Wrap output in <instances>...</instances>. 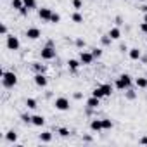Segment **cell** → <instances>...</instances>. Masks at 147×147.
<instances>
[{
    "mask_svg": "<svg viewBox=\"0 0 147 147\" xmlns=\"http://www.w3.org/2000/svg\"><path fill=\"white\" fill-rule=\"evenodd\" d=\"M92 95H94V97H97V99H102V97H106V94H104V90H102L100 87L94 88V90H92Z\"/></svg>",
    "mask_w": 147,
    "mask_h": 147,
    "instance_id": "18",
    "label": "cell"
},
{
    "mask_svg": "<svg viewBox=\"0 0 147 147\" xmlns=\"http://www.w3.org/2000/svg\"><path fill=\"white\" fill-rule=\"evenodd\" d=\"M40 36H42V31H40L38 28H28V30H26V38L36 40V38H40Z\"/></svg>",
    "mask_w": 147,
    "mask_h": 147,
    "instance_id": "8",
    "label": "cell"
},
{
    "mask_svg": "<svg viewBox=\"0 0 147 147\" xmlns=\"http://www.w3.org/2000/svg\"><path fill=\"white\" fill-rule=\"evenodd\" d=\"M99 104H100V99H97V97H94V95L87 100V107H90V109H97Z\"/></svg>",
    "mask_w": 147,
    "mask_h": 147,
    "instance_id": "14",
    "label": "cell"
},
{
    "mask_svg": "<svg viewBox=\"0 0 147 147\" xmlns=\"http://www.w3.org/2000/svg\"><path fill=\"white\" fill-rule=\"evenodd\" d=\"M125 95H126V99H128V100H133V99L137 97V94H135L131 88H126V94H125Z\"/></svg>",
    "mask_w": 147,
    "mask_h": 147,
    "instance_id": "27",
    "label": "cell"
},
{
    "mask_svg": "<svg viewBox=\"0 0 147 147\" xmlns=\"http://www.w3.org/2000/svg\"><path fill=\"white\" fill-rule=\"evenodd\" d=\"M114 87H116L118 90H126V88H130V87H131V76L128 75V73L119 75L118 80H116V83H114Z\"/></svg>",
    "mask_w": 147,
    "mask_h": 147,
    "instance_id": "2",
    "label": "cell"
},
{
    "mask_svg": "<svg viewBox=\"0 0 147 147\" xmlns=\"http://www.w3.org/2000/svg\"><path fill=\"white\" fill-rule=\"evenodd\" d=\"M38 18H40L42 21H50V18H52V9H49V7L38 9Z\"/></svg>",
    "mask_w": 147,
    "mask_h": 147,
    "instance_id": "7",
    "label": "cell"
},
{
    "mask_svg": "<svg viewBox=\"0 0 147 147\" xmlns=\"http://www.w3.org/2000/svg\"><path fill=\"white\" fill-rule=\"evenodd\" d=\"M94 54L92 52H87V50H82L80 52V61H82V64L83 66H88V64H92L94 62Z\"/></svg>",
    "mask_w": 147,
    "mask_h": 147,
    "instance_id": "6",
    "label": "cell"
},
{
    "mask_svg": "<svg viewBox=\"0 0 147 147\" xmlns=\"http://www.w3.org/2000/svg\"><path fill=\"white\" fill-rule=\"evenodd\" d=\"M102 128L104 130H111L113 128V121L111 119H102Z\"/></svg>",
    "mask_w": 147,
    "mask_h": 147,
    "instance_id": "28",
    "label": "cell"
},
{
    "mask_svg": "<svg viewBox=\"0 0 147 147\" xmlns=\"http://www.w3.org/2000/svg\"><path fill=\"white\" fill-rule=\"evenodd\" d=\"M142 11H144V12H147V5H144V7H142Z\"/></svg>",
    "mask_w": 147,
    "mask_h": 147,
    "instance_id": "41",
    "label": "cell"
},
{
    "mask_svg": "<svg viewBox=\"0 0 147 147\" xmlns=\"http://www.w3.org/2000/svg\"><path fill=\"white\" fill-rule=\"evenodd\" d=\"M100 88L104 90V94H106V97L113 94V85H109V83H104V85H100Z\"/></svg>",
    "mask_w": 147,
    "mask_h": 147,
    "instance_id": "20",
    "label": "cell"
},
{
    "mask_svg": "<svg viewBox=\"0 0 147 147\" xmlns=\"http://www.w3.org/2000/svg\"><path fill=\"white\" fill-rule=\"evenodd\" d=\"M107 35H109L113 40H119V38H121V30H119V28H111Z\"/></svg>",
    "mask_w": 147,
    "mask_h": 147,
    "instance_id": "15",
    "label": "cell"
},
{
    "mask_svg": "<svg viewBox=\"0 0 147 147\" xmlns=\"http://www.w3.org/2000/svg\"><path fill=\"white\" fill-rule=\"evenodd\" d=\"M26 107H28V109H35V107H38V106H36V100L31 99V97L26 99Z\"/></svg>",
    "mask_w": 147,
    "mask_h": 147,
    "instance_id": "25",
    "label": "cell"
},
{
    "mask_svg": "<svg viewBox=\"0 0 147 147\" xmlns=\"http://www.w3.org/2000/svg\"><path fill=\"white\" fill-rule=\"evenodd\" d=\"M33 69H35L36 73H45V66L40 64V62H33Z\"/></svg>",
    "mask_w": 147,
    "mask_h": 147,
    "instance_id": "24",
    "label": "cell"
},
{
    "mask_svg": "<svg viewBox=\"0 0 147 147\" xmlns=\"http://www.w3.org/2000/svg\"><path fill=\"white\" fill-rule=\"evenodd\" d=\"M80 66H82V61H76V59H69V61H67V67H69L73 73H76Z\"/></svg>",
    "mask_w": 147,
    "mask_h": 147,
    "instance_id": "12",
    "label": "cell"
},
{
    "mask_svg": "<svg viewBox=\"0 0 147 147\" xmlns=\"http://www.w3.org/2000/svg\"><path fill=\"white\" fill-rule=\"evenodd\" d=\"M92 54H94L95 59H99V57L102 55V49H92Z\"/></svg>",
    "mask_w": 147,
    "mask_h": 147,
    "instance_id": "30",
    "label": "cell"
},
{
    "mask_svg": "<svg viewBox=\"0 0 147 147\" xmlns=\"http://www.w3.org/2000/svg\"><path fill=\"white\" fill-rule=\"evenodd\" d=\"M19 47H21L19 38L14 35H7V49L9 50H19Z\"/></svg>",
    "mask_w": 147,
    "mask_h": 147,
    "instance_id": "5",
    "label": "cell"
},
{
    "mask_svg": "<svg viewBox=\"0 0 147 147\" xmlns=\"http://www.w3.org/2000/svg\"><path fill=\"white\" fill-rule=\"evenodd\" d=\"M75 43H76V47H78V49H82V47H85V40H82V38H78V40H76Z\"/></svg>",
    "mask_w": 147,
    "mask_h": 147,
    "instance_id": "34",
    "label": "cell"
},
{
    "mask_svg": "<svg viewBox=\"0 0 147 147\" xmlns=\"http://www.w3.org/2000/svg\"><path fill=\"white\" fill-rule=\"evenodd\" d=\"M135 85L138 88H147V78H137L135 80Z\"/></svg>",
    "mask_w": 147,
    "mask_h": 147,
    "instance_id": "19",
    "label": "cell"
},
{
    "mask_svg": "<svg viewBox=\"0 0 147 147\" xmlns=\"http://www.w3.org/2000/svg\"><path fill=\"white\" fill-rule=\"evenodd\" d=\"M31 123L35 126H43L45 125V118L42 114H35V116H31Z\"/></svg>",
    "mask_w": 147,
    "mask_h": 147,
    "instance_id": "13",
    "label": "cell"
},
{
    "mask_svg": "<svg viewBox=\"0 0 147 147\" xmlns=\"http://www.w3.org/2000/svg\"><path fill=\"white\" fill-rule=\"evenodd\" d=\"M111 40H113V38H111L109 35H104V36H102V43H104V45H109Z\"/></svg>",
    "mask_w": 147,
    "mask_h": 147,
    "instance_id": "32",
    "label": "cell"
},
{
    "mask_svg": "<svg viewBox=\"0 0 147 147\" xmlns=\"http://www.w3.org/2000/svg\"><path fill=\"white\" fill-rule=\"evenodd\" d=\"M12 7H14L16 11H21V9L24 7V2H23V0H12Z\"/></svg>",
    "mask_w": 147,
    "mask_h": 147,
    "instance_id": "23",
    "label": "cell"
},
{
    "mask_svg": "<svg viewBox=\"0 0 147 147\" xmlns=\"http://www.w3.org/2000/svg\"><path fill=\"white\" fill-rule=\"evenodd\" d=\"M116 24H123V19H121V16H118V18H116Z\"/></svg>",
    "mask_w": 147,
    "mask_h": 147,
    "instance_id": "40",
    "label": "cell"
},
{
    "mask_svg": "<svg viewBox=\"0 0 147 147\" xmlns=\"http://www.w3.org/2000/svg\"><path fill=\"white\" fill-rule=\"evenodd\" d=\"M73 7H75L76 11H80L83 7V2H82V0H73Z\"/></svg>",
    "mask_w": 147,
    "mask_h": 147,
    "instance_id": "29",
    "label": "cell"
},
{
    "mask_svg": "<svg viewBox=\"0 0 147 147\" xmlns=\"http://www.w3.org/2000/svg\"><path fill=\"white\" fill-rule=\"evenodd\" d=\"M140 31H142V33H147V23H145V21L140 24Z\"/></svg>",
    "mask_w": 147,
    "mask_h": 147,
    "instance_id": "35",
    "label": "cell"
},
{
    "mask_svg": "<svg viewBox=\"0 0 147 147\" xmlns=\"http://www.w3.org/2000/svg\"><path fill=\"white\" fill-rule=\"evenodd\" d=\"M90 130H92V131H97V133L102 131V130H104V128H102V119H92V121H90Z\"/></svg>",
    "mask_w": 147,
    "mask_h": 147,
    "instance_id": "11",
    "label": "cell"
},
{
    "mask_svg": "<svg viewBox=\"0 0 147 147\" xmlns=\"http://www.w3.org/2000/svg\"><path fill=\"white\" fill-rule=\"evenodd\" d=\"M57 133H59L61 137H67V135H69V130H67V128H59Z\"/></svg>",
    "mask_w": 147,
    "mask_h": 147,
    "instance_id": "31",
    "label": "cell"
},
{
    "mask_svg": "<svg viewBox=\"0 0 147 147\" xmlns=\"http://www.w3.org/2000/svg\"><path fill=\"white\" fill-rule=\"evenodd\" d=\"M73 97H75V99H76V100H80V99H82V97H83V95H82V94H80V92H76V94H75V95H73Z\"/></svg>",
    "mask_w": 147,
    "mask_h": 147,
    "instance_id": "38",
    "label": "cell"
},
{
    "mask_svg": "<svg viewBox=\"0 0 147 147\" xmlns=\"http://www.w3.org/2000/svg\"><path fill=\"white\" fill-rule=\"evenodd\" d=\"M28 11H30L28 7H23V9L19 11V14H21V16H26V14H28Z\"/></svg>",
    "mask_w": 147,
    "mask_h": 147,
    "instance_id": "37",
    "label": "cell"
},
{
    "mask_svg": "<svg viewBox=\"0 0 147 147\" xmlns=\"http://www.w3.org/2000/svg\"><path fill=\"white\" fill-rule=\"evenodd\" d=\"M71 21L73 23H76V24H80V23H83V16L76 11V12H73V16H71Z\"/></svg>",
    "mask_w": 147,
    "mask_h": 147,
    "instance_id": "17",
    "label": "cell"
},
{
    "mask_svg": "<svg viewBox=\"0 0 147 147\" xmlns=\"http://www.w3.org/2000/svg\"><path fill=\"white\" fill-rule=\"evenodd\" d=\"M40 57H42L43 61H52V59H55V49H54L52 45L43 47V49L40 50Z\"/></svg>",
    "mask_w": 147,
    "mask_h": 147,
    "instance_id": "3",
    "label": "cell"
},
{
    "mask_svg": "<svg viewBox=\"0 0 147 147\" xmlns=\"http://www.w3.org/2000/svg\"><path fill=\"white\" fill-rule=\"evenodd\" d=\"M54 107L57 111H69V100L66 97H57L54 100Z\"/></svg>",
    "mask_w": 147,
    "mask_h": 147,
    "instance_id": "4",
    "label": "cell"
},
{
    "mask_svg": "<svg viewBox=\"0 0 147 147\" xmlns=\"http://www.w3.org/2000/svg\"><path fill=\"white\" fill-rule=\"evenodd\" d=\"M144 21H145V23H147V12H145V16H144Z\"/></svg>",
    "mask_w": 147,
    "mask_h": 147,
    "instance_id": "42",
    "label": "cell"
},
{
    "mask_svg": "<svg viewBox=\"0 0 147 147\" xmlns=\"http://www.w3.org/2000/svg\"><path fill=\"white\" fill-rule=\"evenodd\" d=\"M140 144H142V145H147V137H142V138H140Z\"/></svg>",
    "mask_w": 147,
    "mask_h": 147,
    "instance_id": "39",
    "label": "cell"
},
{
    "mask_svg": "<svg viewBox=\"0 0 147 147\" xmlns=\"http://www.w3.org/2000/svg\"><path fill=\"white\" fill-rule=\"evenodd\" d=\"M35 83L38 85V87H47V83H49V80H47V76L43 75V73H36L35 75Z\"/></svg>",
    "mask_w": 147,
    "mask_h": 147,
    "instance_id": "9",
    "label": "cell"
},
{
    "mask_svg": "<svg viewBox=\"0 0 147 147\" xmlns=\"http://www.w3.org/2000/svg\"><path fill=\"white\" fill-rule=\"evenodd\" d=\"M0 33L7 36V26H5V24H2V26H0Z\"/></svg>",
    "mask_w": 147,
    "mask_h": 147,
    "instance_id": "36",
    "label": "cell"
},
{
    "mask_svg": "<svg viewBox=\"0 0 147 147\" xmlns=\"http://www.w3.org/2000/svg\"><path fill=\"white\" fill-rule=\"evenodd\" d=\"M5 140H7V142H18V133H16L14 130L7 131V133H5Z\"/></svg>",
    "mask_w": 147,
    "mask_h": 147,
    "instance_id": "16",
    "label": "cell"
},
{
    "mask_svg": "<svg viewBox=\"0 0 147 147\" xmlns=\"http://www.w3.org/2000/svg\"><path fill=\"white\" fill-rule=\"evenodd\" d=\"M23 2H24V7H28L30 11L36 9V0H23Z\"/></svg>",
    "mask_w": 147,
    "mask_h": 147,
    "instance_id": "22",
    "label": "cell"
},
{
    "mask_svg": "<svg viewBox=\"0 0 147 147\" xmlns=\"http://www.w3.org/2000/svg\"><path fill=\"white\" fill-rule=\"evenodd\" d=\"M40 140H42V142H50V140H52V133H50V131L40 133Z\"/></svg>",
    "mask_w": 147,
    "mask_h": 147,
    "instance_id": "21",
    "label": "cell"
},
{
    "mask_svg": "<svg viewBox=\"0 0 147 147\" xmlns=\"http://www.w3.org/2000/svg\"><path fill=\"white\" fill-rule=\"evenodd\" d=\"M2 83L5 88H12L18 85V76L12 71H2Z\"/></svg>",
    "mask_w": 147,
    "mask_h": 147,
    "instance_id": "1",
    "label": "cell"
},
{
    "mask_svg": "<svg viewBox=\"0 0 147 147\" xmlns=\"http://www.w3.org/2000/svg\"><path fill=\"white\" fill-rule=\"evenodd\" d=\"M128 55H130L131 61H138V59H142V50L137 49V47H135V49H130V50H128Z\"/></svg>",
    "mask_w": 147,
    "mask_h": 147,
    "instance_id": "10",
    "label": "cell"
},
{
    "mask_svg": "<svg viewBox=\"0 0 147 147\" xmlns=\"http://www.w3.org/2000/svg\"><path fill=\"white\" fill-rule=\"evenodd\" d=\"M49 23H52V24H57V23H61V16L57 14V12H52V18H50V21Z\"/></svg>",
    "mask_w": 147,
    "mask_h": 147,
    "instance_id": "26",
    "label": "cell"
},
{
    "mask_svg": "<svg viewBox=\"0 0 147 147\" xmlns=\"http://www.w3.org/2000/svg\"><path fill=\"white\" fill-rule=\"evenodd\" d=\"M21 119H23L24 123H31V116H30V114H21Z\"/></svg>",
    "mask_w": 147,
    "mask_h": 147,
    "instance_id": "33",
    "label": "cell"
}]
</instances>
